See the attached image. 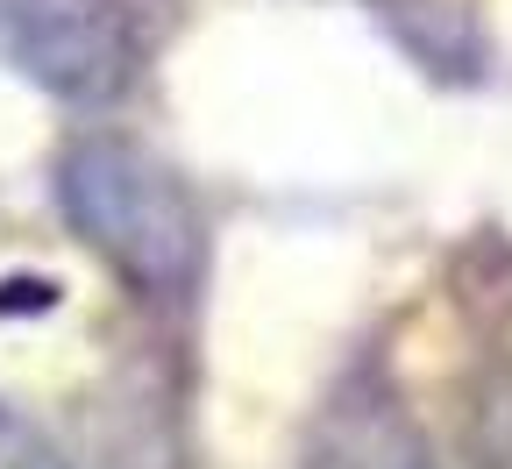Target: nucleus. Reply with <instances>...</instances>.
Returning <instances> with one entry per match:
<instances>
[{
	"label": "nucleus",
	"instance_id": "1",
	"mask_svg": "<svg viewBox=\"0 0 512 469\" xmlns=\"http://www.w3.org/2000/svg\"><path fill=\"white\" fill-rule=\"evenodd\" d=\"M57 214L107 271L150 299V306H185L207 278V214L178 164H164L150 143L93 128L72 136L57 157Z\"/></svg>",
	"mask_w": 512,
	"mask_h": 469
},
{
	"label": "nucleus",
	"instance_id": "2",
	"mask_svg": "<svg viewBox=\"0 0 512 469\" xmlns=\"http://www.w3.org/2000/svg\"><path fill=\"white\" fill-rule=\"evenodd\" d=\"M143 57L150 36L128 0H0V64L64 107H114Z\"/></svg>",
	"mask_w": 512,
	"mask_h": 469
},
{
	"label": "nucleus",
	"instance_id": "3",
	"mask_svg": "<svg viewBox=\"0 0 512 469\" xmlns=\"http://www.w3.org/2000/svg\"><path fill=\"white\" fill-rule=\"evenodd\" d=\"M299 469H434V441L413 413L406 384L377 356H363L313 406Z\"/></svg>",
	"mask_w": 512,
	"mask_h": 469
},
{
	"label": "nucleus",
	"instance_id": "4",
	"mask_svg": "<svg viewBox=\"0 0 512 469\" xmlns=\"http://www.w3.org/2000/svg\"><path fill=\"white\" fill-rule=\"evenodd\" d=\"M0 469H72V462H64V448L29 413H15L8 398H0Z\"/></svg>",
	"mask_w": 512,
	"mask_h": 469
}]
</instances>
